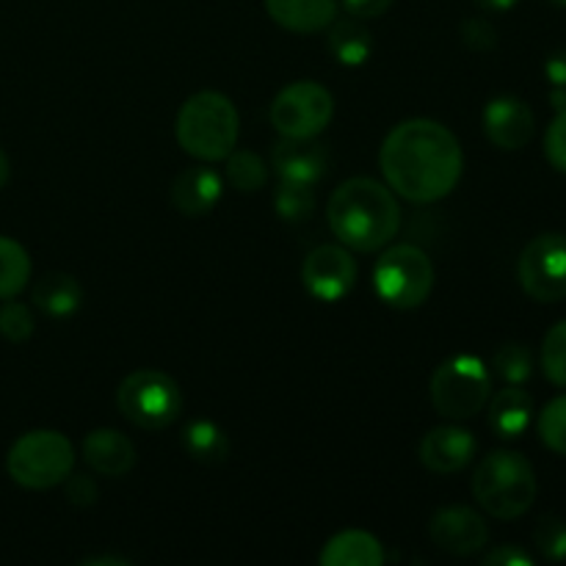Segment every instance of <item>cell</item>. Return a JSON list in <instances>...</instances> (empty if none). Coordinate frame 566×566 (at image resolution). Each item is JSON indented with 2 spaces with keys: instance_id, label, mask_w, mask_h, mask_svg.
<instances>
[{
  "instance_id": "1",
  "label": "cell",
  "mask_w": 566,
  "mask_h": 566,
  "mask_svg": "<svg viewBox=\"0 0 566 566\" xmlns=\"http://www.w3.org/2000/svg\"><path fill=\"white\" fill-rule=\"evenodd\" d=\"M387 186L415 205L446 199L462 180L459 138L434 119H407L387 133L379 149Z\"/></svg>"
},
{
  "instance_id": "2",
  "label": "cell",
  "mask_w": 566,
  "mask_h": 566,
  "mask_svg": "<svg viewBox=\"0 0 566 566\" xmlns=\"http://www.w3.org/2000/svg\"><path fill=\"white\" fill-rule=\"evenodd\" d=\"M326 219L343 247L354 252H379L401 227V208L390 186L370 177H352L332 191Z\"/></svg>"
},
{
  "instance_id": "3",
  "label": "cell",
  "mask_w": 566,
  "mask_h": 566,
  "mask_svg": "<svg viewBox=\"0 0 566 566\" xmlns=\"http://www.w3.org/2000/svg\"><path fill=\"white\" fill-rule=\"evenodd\" d=\"M238 130H241L238 108L221 92L191 94L177 111V144L202 164L224 160L235 149Z\"/></svg>"
},
{
  "instance_id": "4",
  "label": "cell",
  "mask_w": 566,
  "mask_h": 566,
  "mask_svg": "<svg viewBox=\"0 0 566 566\" xmlns=\"http://www.w3.org/2000/svg\"><path fill=\"white\" fill-rule=\"evenodd\" d=\"M536 470L523 453L492 451L473 473V497L490 517L517 520L534 506Z\"/></svg>"
},
{
  "instance_id": "5",
  "label": "cell",
  "mask_w": 566,
  "mask_h": 566,
  "mask_svg": "<svg viewBox=\"0 0 566 566\" xmlns=\"http://www.w3.org/2000/svg\"><path fill=\"white\" fill-rule=\"evenodd\" d=\"M75 468V448L61 431L36 429L22 434L6 457L11 481L25 490H53Z\"/></svg>"
},
{
  "instance_id": "6",
  "label": "cell",
  "mask_w": 566,
  "mask_h": 566,
  "mask_svg": "<svg viewBox=\"0 0 566 566\" xmlns=\"http://www.w3.org/2000/svg\"><path fill=\"white\" fill-rule=\"evenodd\" d=\"M429 396L442 418H475L492 398L490 368L473 354H457L431 374Z\"/></svg>"
},
{
  "instance_id": "7",
  "label": "cell",
  "mask_w": 566,
  "mask_h": 566,
  "mask_svg": "<svg viewBox=\"0 0 566 566\" xmlns=\"http://www.w3.org/2000/svg\"><path fill=\"white\" fill-rule=\"evenodd\" d=\"M119 412L144 431H164L180 418V385L164 370H133L116 390Z\"/></svg>"
},
{
  "instance_id": "8",
  "label": "cell",
  "mask_w": 566,
  "mask_h": 566,
  "mask_svg": "<svg viewBox=\"0 0 566 566\" xmlns=\"http://www.w3.org/2000/svg\"><path fill=\"white\" fill-rule=\"evenodd\" d=\"M374 287L385 304L396 310H415L431 296L434 263L429 254L412 243L392 247L376 260Z\"/></svg>"
},
{
  "instance_id": "9",
  "label": "cell",
  "mask_w": 566,
  "mask_h": 566,
  "mask_svg": "<svg viewBox=\"0 0 566 566\" xmlns=\"http://www.w3.org/2000/svg\"><path fill=\"white\" fill-rule=\"evenodd\" d=\"M335 99L315 81H296L282 88L271 103V125L285 138H315L329 127Z\"/></svg>"
},
{
  "instance_id": "10",
  "label": "cell",
  "mask_w": 566,
  "mask_h": 566,
  "mask_svg": "<svg viewBox=\"0 0 566 566\" xmlns=\"http://www.w3.org/2000/svg\"><path fill=\"white\" fill-rule=\"evenodd\" d=\"M517 280L523 291L539 304H556L566 298L564 232H542L523 249L517 263Z\"/></svg>"
},
{
  "instance_id": "11",
  "label": "cell",
  "mask_w": 566,
  "mask_h": 566,
  "mask_svg": "<svg viewBox=\"0 0 566 566\" xmlns=\"http://www.w3.org/2000/svg\"><path fill=\"white\" fill-rule=\"evenodd\" d=\"M302 282L310 296L318 302H340L357 282V263L346 247L324 243L304 258Z\"/></svg>"
},
{
  "instance_id": "12",
  "label": "cell",
  "mask_w": 566,
  "mask_h": 566,
  "mask_svg": "<svg viewBox=\"0 0 566 566\" xmlns=\"http://www.w3.org/2000/svg\"><path fill=\"white\" fill-rule=\"evenodd\" d=\"M429 536L448 556H475L490 542L484 517L468 506H446L431 517Z\"/></svg>"
},
{
  "instance_id": "13",
  "label": "cell",
  "mask_w": 566,
  "mask_h": 566,
  "mask_svg": "<svg viewBox=\"0 0 566 566\" xmlns=\"http://www.w3.org/2000/svg\"><path fill=\"white\" fill-rule=\"evenodd\" d=\"M484 133L497 149L517 153L528 147L536 133V116L525 99L514 94H501L484 108Z\"/></svg>"
},
{
  "instance_id": "14",
  "label": "cell",
  "mask_w": 566,
  "mask_h": 566,
  "mask_svg": "<svg viewBox=\"0 0 566 566\" xmlns=\"http://www.w3.org/2000/svg\"><path fill=\"white\" fill-rule=\"evenodd\" d=\"M475 437L462 426H437L420 440V462L437 475H453L475 457Z\"/></svg>"
},
{
  "instance_id": "15",
  "label": "cell",
  "mask_w": 566,
  "mask_h": 566,
  "mask_svg": "<svg viewBox=\"0 0 566 566\" xmlns=\"http://www.w3.org/2000/svg\"><path fill=\"white\" fill-rule=\"evenodd\" d=\"M326 166H329V153L315 138L282 136L271 149V169L276 171L280 180L315 186L326 175Z\"/></svg>"
},
{
  "instance_id": "16",
  "label": "cell",
  "mask_w": 566,
  "mask_h": 566,
  "mask_svg": "<svg viewBox=\"0 0 566 566\" xmlns=\"http://www.w3.org/2000/svg\"><path fill=\"white\" fill-rule=\"evenodd\" d=\"M224 193V180L210 166H188L171 180L169 199L182 216H208Z\"/></svg>"
},
{
  "instance_id": "17",
  "label": "cell",
  "mask_w": 566,
  "mask_h": 566,
  "mask_svg": "<svg viewBox=\"0 0 566 566\" xmlns=\"http://www.w3.org/2000/svg\"><path fill=\"white\" fill-rule=\"evenodd\" d=\"M83 462L105 479H122L136 464V448L122 431L94 429L83 440Z\"/></svg>"
},
{
  "instance_id": "18",
  "label": "cell",
  "mask_w": 566,
  "mask_h": 566,
  "mask_svg": "<svg viewBox=\"0 0 566 566\" xmlns=\"http://www.w3.org/2000/svg\"><path fill=\"white\" fill-rule=\"evenodd\" d=\"M265 11L293 33H318L335 22L337 0H265Z\"/></svg>"
},
{
  "instance_id": "19",
  "label": "cell",
  "mask_w": 566,
  "mask_h": 566,
  "mask_svg": "<svg viewBox=\"0 0 566 566\" xmlns=\"http://www.w3.org/2000/svg\"><path fill=\"white\" fill-rule=\"evenodd\" d=\"M318 562L324 566H381L387 562L385 547L368 531H340L321 551Z\"/></svg>"
},
{
  "instance_id": "20",
  "label": "cell",
  "mask_w": 566,
  "mask_h": 566,
  "mask_svg": "<svg viewBox=\"0 0 566 566\" xmlns=\"http://www.w3.org/2000/svg\"><path fill=\"white\" fill-rule=\"evenodd\" d=\"M534 420V398L520 385L503 387L497 396L490 398V429L501 440H517L528 431Z\"/></svg>"
},
{
  "instance_id": "21",
  "label": "cell",
  "mask_w": 566,
  "mask_h": 566,
  "mask_svg": "<svg viewBox=\"0 0 566 566\" xmlns=\"http://www.w3.org/2000/svg\"><path fill=\"white\" fill-rule=\"evenodd\" d=\"M31 298L42 313L53 315V318H66L83 304V287L75 276L50 271L33 285Z\"/></svg>"
},
{
  "instance_id": "22",
  "label": "cell",
  "mask_w": 566,
  "mask_h": 566,
  "mask_svg": "<svg viewBox=\"0 0 566 566\" xmlns=\"http://www.w3.org/2000/svg\"><path fill=\"white\" fill-rule=\"evenodd\" d=\"M326 48L343 66H363L374 53L370 31L359 20H337L326 33Z\"/></svg>"
},
{
  "instance_id": "23",
  "label": "cell",
  "mask_w": 566,
  "mask_h": 566,
  "mask_svg": "<svg viewBox=\"0 0 566 566\" xmlns=\"http://www.w3.org/2000/svg\"><path fill=\"white\" fill-rule=\"evenodd\" d=\"M182 448H186L193 462L213 468V464L227 462V457H230V437L213 420H193L182 431Z\"/></svg>"
},
{
  "instance_id": "24",
  "label": "cell",
  "mask_w": 566,
  "mask_h": 566,
  "mask_svg": "<svg viewBox=\"0 0 566 566\" xmlns=\"http://www.w3.org/2000/svg\"><path fill=\"white\" fill-rule=\"evenodd\" d=\"M31 280V258L14 238L0 235V302L17 298Z\"/></svg>"
},
{
  "instance_id": "25",
  "label": "cell",
  "mask_w": 566,
  "mask_h": 566,
  "mask_svg": "<svg viewBox=\"0 0 566 566\" xmlns=\"http://www.w3.org/2000/svg\"><path fill=\"white\" fill-rule=\"evenodd\" d=\"M227 182L241 193H254L269 182V166L252 149H232L227 155Z\"/></svg>"
},
{
  "instance_id": "26",
  "label": "cell",
  "mask_w": 566,
  "mask_h": 566,
  "mask_svg": "<svg viewBox=\"0 0 566 566\" xmlns=\"http://www.w3.org/2000/svg\"><path fill=\"white\" fill-rule=\"evenodd\" d=\"M315 205H318V199H315L313 186H307V182L280 180V186H276L274 210L282 221H291V224L307 221L315 213Z\"/></svg>"
},
{
  "instance_id": "27",
  "label": "cell",
  "mask_w": 566,
  "mask_h": 566,
  "mask_svg": "<svg viewBox=\"0 0 566 566\" xmlns=\"http://www.w3.org/2000/svg\"><path fill=\"white\" fill-rule=\"evenodd\" d=\"M492 370L506 385H525L534 376V354L523 343H506L492 357Z\"/></svg>"
},
{
  "instance_id": "28",
  "label": "cell",
  "mask_w": 566,
  "mask_h": 566,
  "mask_svg": "<svg viewBox=\"0 0 566 566\" xmlns=\"http://www.w3.org/2000/svg\"><path fill=\"white\" fill-rule=\"evenodd\" d=\"M542 374L556 387H566V321H558L542 340Z\"/></svg>"
},
{
  "instance_id": "29",
  "label": "cell",
  "mask_w": 566,
  "mask_h": 566,
  "mask_svg": "<svg viewBox=\"0 0 566 566\" xmlns=\"http://www.w3.org/2000/svg\"><path fill=\"white\" fill-rule=\"evenodd\" d=\"M536 431H539V440L545 442V448H551L558 457H566V392L553 398L542 409L539 420H536Z\"/></svg>"
},
{
  "instance_id": "30",
  "label": "cell",
  "mask_w": 566,
  "mask_h": 566,
  "mask_svg": "<svg viewBox=\"0 0 566 566\" xmlns=\"http://www.w3.org/2000/svg\"><path fill=\"white\" fill-rule=\"evenodd\" d=\"M534 545L547 562H566V520L545 514L534 528Z\"/></svg>"
},
{
  "instance_id": "31",
  "label": "cell",
  "mask_w": 566,
  "mask_h": 566,
  "mask_svg": "<svg viewBox=\"0 0 566 566\" xmlns=\"http://www.w3.org/2000/svg\"><path fill=\"white\" fill-rule=\"evenodd\" d=\"M36 329V321L28 304L14 302V298H6L0 304V335L9 343H25L28 337Z\"/></svg>"
},
{
  "instance_id": "32",
  "label": "cell",
  "mask_w": 566,
  "mask_h": 566,
  "mask_svg": "<svg viewBox=\"0 0 566 566\" xmlns=\"http://www.w3.org/2000/svg\"><path fill=\"white\" fill-rule=\"evenodd\" d=\"M459 39H462L464 48L475 50V53H490L497 44V31L486 17H468L459 25Z\"/></svg>"
},
{
  "instance_id": "33",
  "label": "cell",
  "mask_w": 566,
  "mask_h": 566,
  "mask_svg": "<svg viewBox=\"0 0 566 566\" xmlns=\"http://www.w3.org/2000/svg\"><path fill=\"white\" fill-rule=\"evenodd\" d=\"M545 155L556 171L566 175V108L556 111L545 133Z\"/></svg>"
},
{
  "instance_id": "34",
  "label": "cell",
  "mask_w": 566,
  "mask_h": 566,
  "mask_svg": "<svg viewBox=\"0 0 566 566\" xmlns=\"http://www.w3.org/2000/svg\"><path fill=\"white\" fill-rule=\"evenodd\" d=\"M66 484V501L72 506H94L99 501V486L92 475H72L64 481Z\"/></svg>"
},
{
  "instance_id": "35",
  "label": "cell",
  "mask_w": 566,
  "mask_h": 566,
  "mask_svg": "<svg viewBox=\"0 0 566 566\" xmlns=\"http://www.w3.org/2000/svg\"><path fill=\"white\" fill-rule=\"evenodd\" d=\"M481 562L484 566H534V556L520 545H501L486 553Z\"/></svg>"
},
{
  "instance_id": "36",
  "label": "cell",
  "mask_w": 566,
  "mask_h": 566,
  "mask_svg": "<svg viewBox=\"0 0 566 566\" xmlns=\"http://www.w3.org/2000/svg\"><path fill=\"white\" fill-rule=\"evenodd\" d=\"M396 0H343L348 14H354L357 20H374V17L385 14Z\"/></svg>"
},
{
  "instance_id": "37",
  "label": "cell",
  "mask_w": 566,
  "mask_h": 566,
  "mask_svg": "<svg viewBox=\"0 0 566 566\" xmlns=\"http://www.w3.org/2000/svg\"><path fill=\"white\" fill-rule=\"evenodd\" d=\"M545 77L551 81L553 88H566V48L556 50L545 61Z\"/></svg>"
},
{
  "instance_id": "38",
  "label": "cell",
  "mask_w": 566,
  "mask_h": 566,
  "mask_svg": "<svg viewBox=\"0 0 566 566\" xmlns=\"http://www.w3.org/2000/svg\"><path fill=\"white\" fill-rule=\"evenodd\" d=\"M473 3L479 6L481 11H486V14H506V11H512L520 0H473Z\"/></svg>"
},
{
  "instance_id": "39",
  "label": "cell",
  "mask_w": 566,
  "mask_h": 566,
  "mask_svg": "<svg viewBox=\"0 0 566 566\" xmlns=\"http://www.w3.org/2000/svg\"><path fill=\"white\" fill-rule=\"evenodd\" d=\"M83 564L92 566H103V564H116V566H127L130 562L127 558H114V556H97V558H83Z\"/></svg>"
},
{
  "instance_id": "40",
  "label": "cell",
  "mask_w": 566,
  "mask_h": 566,
  "mask_svg": "<svg viewBox=\"0 0 566 566\" xmlns=\"http://www.w3.org/2000/svg\"><path fill=\"white\" fill-rule=\"evenodd\" d=\"M9 175H11V164H9V155L3 153V147H0V188L9 182Z\"/></svg>"
},
{
  "instance_id": "41",
  "label": "cell",
  "mask_w": 566,
  "mask_h": 566,
  "mask_svg": "<svg viewBox=\"0 0 566 566\" xmlns=\"http://www.w3.org/2000/svg\"><path fill=\"white\" fill-rule=\"evenodd\" d=\"M551 103H553V108H556V111H564L566 108V88H553Z\"/></svg>"
},
{
  "instance_id": "42",
  "label": "cell",
  "mask_w": 566,
  "mask_h": 566,
  "mask_svg": "<svg viewBox=\"0 0 566 566\" xmlns=\"http://www.w3.org/2000/svg\"><path fill=\"white\" fill-rule=\"evenodd\" d=\"M547 3H553V6H562V9H566V0H547Z\"/></svg>"
}]
</instances>
